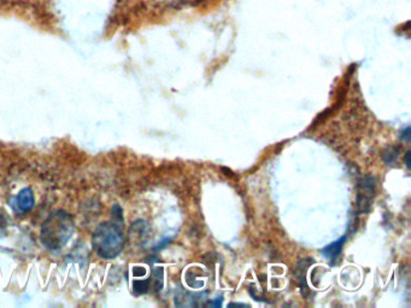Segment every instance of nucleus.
<instances>
[{"instance_id": "9", "label": "nucleus", "mask_w": 411, "mask_h": 308, "mask_svg": "<svg viewBox=\"0 0 411 308\" xmlns=\"http://www.w3.org/2000/svg\"><path fill=\"white\" fill-rule=\"evenodd\" d=\"M402 139L407 140V141L410 140V127H408L407 129L403 131Z\"/></svg>"}, {"instance_id": "7", "label": "nucleus", "mask_w": 411, "mask_h": 308, "mask_svg": "<svg viewBox=\"0 0 411 308\" xmlns=\"http://www.w3.org/2000/svg\"><path fill=\"white\" fill-rule=\"evenodd\" d=\"M150 284H151L150 279L134 281V283H133V289H134L136 294H145V293H147V291H149Z\"/></svg>"}, {"instance_id": "6", "label": "nucleus", "mask_w": 411, "mask_h": 308, "mask_svg": "<svg viewBox=\"0 0 411 308\" xmlns=\"http://www.w3.org/2000/svg\"><path fill=\"white\" fill-rule=\"evenodd\" d=\"M345 240H346V236L340 237L338 241L333 242V243H330V246L325 247V250H322V254L325 255L330 263H335L337 258L339 257Z\"/></svg>"}, {"instance_id": "8", "label": "nucleus", "mask_w": 411, "mask_h": 308, "mask_svg": "<svg viewBox=\"0 0 411 308\" xmlns=\"http://www.w3.org/2000/svg\"><path fill=\"white\" fill-rule=\"evenodd\" d=\"M397 149L389 148V152H386L384 154V158L385 161H386V163H389V164L394 163V161H396V158H397Z\"/></svg>"}, {"instance_id": "5", "label": "nucleus", "mask_w": 411, "mask_h": 308, "mask_svg": "<svg viewBox=\"0 0 411 308\" xmlns=\"http://www.w3.org/2000/svg\"><path fill=\"white\" fill-rule=\"evenodd\" d=\"M312 264V259L300 260V261L297 264V268H296V271H294V275L298 278L299 286L302 288L303 295H305V291H309V288H307V268H309Z\"/></svg>"}, {"instance_id": "3", "label": "nucleus", "mask_w": 411, "mask_h": 308, "mask_svg": "<svg viewBox=\"0 0 411 308\" xmlns=\"http://www.w3.org/2000/svg\"><path fill=\"white\" fill-rule=\"evenodd\" d=\"M376 179L371 176H366V179L362 181L361 192L358 194L357 204L358 209L361 212H368L371 210V200L374 195V186Z\"/></svg>"}, {"instance_id": "10", "label": "nucleus", "mask_w": 411, "mask_h": 308, "mask_svg": "<svg viewBox=\"0 0 411 308\" xmlns=\"http://www.w3.org/2000/svg\"><path fill=\"white\" fill-rule=\"evenodd\" d=\"M211 306H213V307H217V306H222V298H220V300H215L213 302H211Z\"/></svg>"}, {"instance_id": "1", "label": "nucleus", "mask_w": 411, "mask_h": 308, "mask_svg": "<svg viewBox=\"0 0 411 308\" xmlns=\"http://www.w3.org/2000/svg\"><path fill=\"white\" fill-rule=\"evenodd\" d=\"M75 232V223L67 211L52 212L40 229V241L50 250H62L72 238Z\"/></svg>"}, {"instance_id": "4", "label": "nucleus", "mask_w": 411, "mask_h": 308, "mask_svg": "<svg viewBox=\"0 0 411 308\" xmlns=\"http://www.w3.org/2000/svg\"><path fill=\"white\" fill-rule=\"evenodd\" d=\"M34 194L31 188H23L21 192L18 193L17 197H15V205L19 212L26 213L28 211L32 210L34 207Z\"/></svg>"}, {"instance_id": "2", "label": "nucleus", "mask_w": 411, "mask_h": 308, "mask_svg": "<svg viewBox=\"0 0 411 308\" xmlns=\"http://www.w3.org/2000/svg\"><path fill=\"white\" fill-rule=\"evenodd\" d=\"M126 238L121 224L116 222L100 223L92 235V246L103 259H115L124 248Z\"/></svg>"}, {"instance_id": "11", "label": "nucleus", "mask_w": 411, "mask_h": 308, "mask_svg": "<svg viewBox=\"0 0 411 308\" xmlns=\"http://www.w3.org/2000/svg\"><path fill=\"white\" fill-rule=\"evenodd\" d=\"M409 158H410V151L405 154V161H407L408 168H410V161H409Z\"/></svg>"}]
</instances>
